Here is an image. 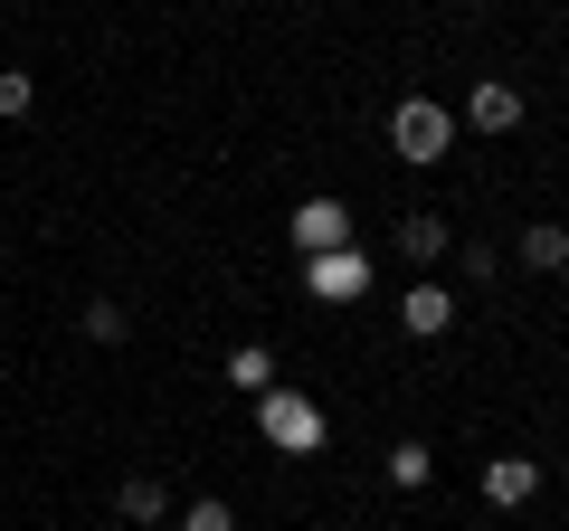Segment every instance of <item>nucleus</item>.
Segmentation results:
<instances>
[{"label": "nucleus", "mask_w": 569, "mask_h": 531, "mask_svg": "<svg viewBox=\"0 0 569 531\" xmlns=\"http://www.w3.org/2000/svg\"><path fill=\"white\" fill-rule=\"evenodd\" d=\"M389 152H399V162H447L456 152V114L437 96H399V114H389Z\"/></svg>", "instance_id": "obj_1"}, {"label": "nucleus", "mask_w": 569, "mask_h": 531, "mask_svg": "<svg viewBox=\"0 0 569 531\" xmlns=\"http://www.w3.org/2000/svg\"><path fill=\"white\" fill-rule=\"evenodd\" d=\"M257 437H266V447H276V455H323V409H313V399H305V389H266V399H257Z\"/></svg>", "instance_id": "obj_2"}, {"label": "nucleus", "mask_w": 569, "mask_h": 531, "mask_svg": "<svg viewBox=\"0 0 569 531\" xmlns=\"http://www.w3.org/2000/svg\"><path fill=\"white\" fill-rule=\"evenodd\" d=\"M305 294H313V304H361V294H370V257H361V247H323V257H305Z\"/></svg>", "instance_id": "obj_3"}, {"label": "nucleus", "mask_w": 569, "mask_h": 531, "mask_svg": "<svg viewBox=\"0 0 569 531\" xmlns=\"http://www.w3.org/2000/svg\"><path fill=\"white\" fill-rule=\"evenodd\" d=\"M284 238L305 247V257H323V247H351V209H342V200H295Z\"/></svg>", "instance_id": "obj_4"}, {"label": "nucleus", "mask_w": 569, "mask_h": 531, "mask_svg": "<svg viewBox=\"0 0 569 531\" xmlns=\"http://www.w3.org/2000/svg\"><path fill=\"white\" fill-rule=\"evenodd\" d=\"M456 123H475V133H512V123H522V86H512V77H475V96H466Z\"/></svg>", "instance_id": "obj_5"}, {"label": "nucleus", "mask_w": 569, "mask_h": 531, "mask_svg": "<svg viewBox=\"0 0 569 531\" xmlns=\"http://www.w3.org/2000/svg\"><path fill=\"white\" fill-rule=\"evenodd\" d=\"M531 493H541V455H493L485 465V503L493 512H522Z\"/></svg>", "instance_id": "obj_6"}, {"label": "nucleus", "mask_w": 569, "mask_h": 531, "mask_svg": "<svg viewBox=\"0 0 569 531\" xmlns=\"http://www.w3.org/2000/svg\"><path fill=\"white\" fill-rule=\"evenodd\" d=\"M399 323L418 332V342H437V332L456 323V294H447V285H408V294H399Z\"/></svg>", "instance_id": "obj_7"}, {"label": "nucleus", "mask_w": 569, "mask_h": 531, "mask_svg": "<svg viewBox=\"0 0 569 531\" xmlns=\"http://www.w3.org/2000/svg\"><path fill=\"white\" fill-rule=\"evenodd\" d=\"M512 257H522L531 275H560V266H569V228L560 219H531L522 238H512Z\"/></svg>", "instance_id": "obj_8"}, {"label": "nucleus", "mask_w": 569, "mask_h": 531, "mask_svg": "<svg viewBox=\"0 0 569 531\" xmlns=\"http://www.w3.org/2000/svg\"><path fill=\"white\" fill-rule=\"evenodd\" d=\"M399 257H418V266H437V257H456V238H447V219H437V209H408V219H399Z\"/></svg>", "instance_id": "obj_9"}, {"label": "nucleus", "mask_w": 569, "mask_h": 531, "mask_svg": "<svg viewBox=\"0 0 569 531\" xmlns=\"http://www.w3.org/2000/svg\"><path fill=\"white\" fill-rule=\"evenodd\" d=\"M114 512H123V522H162V512H171V484H162V474H123V484H114Z\"/></svg>", "instance_id": "obj_10"}, {"label": "nucleus", "mask_w": 569, "mask_h": 531, "mask_svg": "<svg viewBox=\"0 0 569 531\" xmlns=\"http://www.w3.org/2000/svg\"><path fill=\"white\" fill-rule=\"evenodd\" d=\"M228 380H238L247 399H266V389H276V351H266V342H238V351H228Z\"/></svg>", "instance_id": "obj_11"}, {"label": "nucleus", "mask_w": 569, "mask_h": 531, "mask_svg": "<svg viewBox=\"0 0 569 531\" xmlns=\"http://www.w3.org/2000/svg\"><path fill=\"white\" fill-rule=\"evenodd\" d=\"M77 323H86V342H96V351H114L123 332H133V313H123V304H104V294H96V304H86Z\"/></svg>", "instance_id": "obj_12"}, {"label": "nucleus", "mask_w": 569, "mask_h": 531, "mask_svg": "<svg viewBox=\"0 0 569 531\" xmlns=\"http://www.w3.org/2000/svg\"><path fill=\"white\" fill-rule=\"evenodd\" d=\"M427 474H437V455H427L418 437H408V447H389V484H399V493H418Z\"/></svg>", "instance_id": "obj_13"}, {"label": "nucleus", "mask_w": 569, "mask_h": 531, "mask_svg": "<svg viewBox=\"0 0 569 531\" xmlns=\"http://www.w3.org/2000/svg\"><path fill=\"white\" fill-rule=\"evenodd\" d=\"M29 104H39V77H29V67H0V114L20 123Z\"/></svg>", "instance_id": "obj_14"}, {"label": "nucleus", "mask_w": 569, "mask_h": 531, "mask_svg": "<svg viewBox=\"0 0 569 531\" xmlns=\"http://www.w3.org/2000/svg\"><path fill=\"white\" fill-rule=\"evenodd\" d=\"M456 275H466V285H475V294H485V285H493V275H503V257H493V247H485V238H475V247H456Z\"/></svg>", "instance_id": "obj_15"}, {"label": "nucleus", "mask_w": 569, "mask_h": 531, "mask_svg": "<svg viewBox=\"0 0 569 531\" xmlns=\"http://www.w3.org/2000/svg\"><path fill=\"white\" fill-rule=\"evenodd\" d=\"M181 531H238V512H228V503H219V493H200V503H190V512H181Z\"/></svg>", "instance_id": "obj_16"}]
</instances>
